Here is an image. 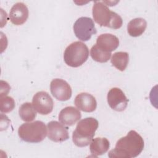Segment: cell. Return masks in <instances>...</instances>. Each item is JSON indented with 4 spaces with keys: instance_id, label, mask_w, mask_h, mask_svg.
<instances>
[{
    "instance_id": "9",
    "label": "cell",
    "mask_w": 158,
    "mask_h": 158,
    "mask_svg": "<svg viewBox=\"0 0 158 158\" xmlns=\"http://www.w3.org/2000/svg\"><path fill=\"white\" fill-rule=\"evenodd\" d=\"M107 99L110 107L118 112L124 110L128 102L124 93L118 88H111L107 93Z\"/></svg>"
},
{
    "instance_id": "11",
    "label": "cell",
    "mask_w": 158,
    "mask_h": 158,
    "mask_svg": "<svg viewBox=\"0 0 158 158\" xmlns=\"http://www.w3.org/2000/svg\"><path fill=\"white\" fill-rule=\"evenodd\" d=\"M10 22L15 25L24 23L28 17V9L23 2H17L11 7L9 15Z\"/></svg>"
},
{
    "instance_id": "17",
    "label": "cell",
    "mask_w": 158,
    "mask_h": 158,
    "mask_svg": "<svg viewBox=\"0 0 158 158\" xmlns=\"http://www.w3.org/2000/svg\"><path fill=\"white\" fill-rule=\"evenodd\" d=\"M110 62L113 66L120 71H124L129 62V55L127 52H115L110 59Z\"/></svg>"
},
{
    "instance_id": "2",
    "label": "cell",
    "mask_w": 158,
    "mask_h": 158,
    "mask_svg": "<svg viewBox=\"0 0 158 158\" xmlns=\"http://www.w3.org/2000/svg\"><path fill=\"white\" fill-rule=\"evenodd\" d=\"M94 20L101 26L113 29L120 28L123 24L122 17L111 11L103 1H95L92 9Z\"/></svg>"
},
{
    "instance_id": "3",
    "label": "cell",
    "mask_w": 158,
    "mask_h": 158,
    "mask_svg": "<svg viewBox=\"0 0 158 158\" xmlns=\"http://www.w3.org/2000/svg\"><path fill=\"white\" fill-rule=\"evenodd\" d=\"M98 121L93 117L80 120L73 131L72 141L78 147H85L91 143L98 128Z\"/></svg>"
},
{
    "instance_id": "8",
    "label": "cell",
    "mask_w": 158,
    "mask_h": 158,
    "mask_svg": "<svg viewBox=\"0 0 158 158\" xmlns=\"http://www.w3.org/2000/svg\"><path fill=\"white\" fill-rule=\"evenodd\" d=\"M50 89L52 96L60 101H67L72 96V91L70 86L62 79H53L50 83Z\"/></svg>"
},
{
    "instance_id": "13",
    "label": "cell",
    "mask_w": 158,
    "mask_h": 158,
    "mask_svg": "<svg viewBox=\"0 0 158 158\" xmlns=\"http://www.w3.org/2000/svg\"><path fill=\"white\" fill-rule=\"evenodd\" d=\"M81 117L80 110L73 107L68 106L62 109L59 114V122L67 126H72L76 123Z\"/></svg>"
},
{
    "instance_id": "19",
    "label": "cell",
    "mask_w": 158,
    "mask_h": 158,
    "mask_svg": "<svg viewBox=\"0 0 158 158\" xmlns=\"http://www.w3.org/2000/svg\"><path fill=\"white\" fill-rule=\"evenodd\" d=\"M90 54L94 60L98 62L104 63L109 60L112 54L111 52H107L101 50L96 44H94L91 49Z\"/></svg>"
},
{
    "instance_id": "16",
    "label": "cell",
    "mask_w": 158,
    "mask_h": 158,
    "mask_svg": "<svg viewBox=\"0 0 158 158\" xmlns=\"http://www.w3.org/2000/svg\"><path fill=\"white\" fill-rule=\"evenodd\" d=\"M147 27V22L143 18H135L131 20L127 25L128 33L133 37L141 35Z\"/></svg>"
},
{
    "instance_id": "10",
    "label": "cell",
    "mask_w": 158,
    "mask_h": 158,
    "mask_svg": "<svg viewBox=\"0 0 158 158\" xmlns=\"http://www.w3.org/2000/svg\"><path fill=\"white\" fill-rule=\"evenodd\" d=\"M47 130L48 138L54 142H63L69 138L67 128L57 121L49 122Z\"/></svg>"
},
{
    "instance_id": "5",
    "label": "cell",
    "mask_w": 158,
    "mask_h": 158,
    "mask_svg": "<svg viewBox=\"0 0 158 158\" xmlns=\"http://www.w3.org/2000/svg\"><path fill=\"white\" fill-rule=\"evenodd\" d=\"M89 56L87 46L81 41H75L65 49L64 60L65 64L72 67H78L83 64Z\"/></svg>"
},
{
    "instance_id": "14",
    "label": "cell",
    "mask_w": 158,
    "mask_h": 158,
    "mask_svg": "<svg viewBox=\"0 0 158 158\" xmlns=\"http://www.w3.org/2000/svg\"><path fill=\"white\" fill-rule=\"evenodd\" d=\"M96 44L101 50L107 52H111L119 46V40L112 34L104 33L97 38Z\"/></svg>"
},
{
    "instance_id": "6",
    "label": "cell",
    "mask_w": 158,
    "mask_h": 158,
    "mask_svg": "<svg viewBox=\"0 0 158 158\" xmlns=\"http://www.w3.org/2000/svg\"><path fill=\"white\" fill-rule=\"evenodd\" d=\"M73 31L76 37L83 41L89 40L93 35L97 33L93 19L87 17H81L75 21Z\"/></svg>"
},
{
    "instance_id": "4",
    "label": "cell",
    "mask_w": 158,
    "mask_h": 158,
    "mask_svg": "<svg viewBox=\"0 0 158 158\" xmlns=\"http://www.w3.org/2000/svg\"><path fill=\"white\" fill-rule=\"evenodd\" d=\"M46 134L47 128L44 123L40 120L23 123L18 129L20 138L27 143H40L44 140Z\"/></svg>"
},
{
    "instance_id": "20",
    "label": "cell",
    "mask_w": 158,
    "mask_h": 158,
    "mask_svg": "<svg viewBox=\"0 0 158 158\" xmlns=\"http://www.w3.org/2000/svg\"><path fill=\"white\" fill-rule=\"evenodd\" d=\"M0 110L3 113L11 112L15 107V101L10 96H0Z\"/></svg>"
},
{
    "instance_id": "12",
    "label": "cell",
    "mask_w": 158,
    "mask_h": 158,
    "mask_svg": "<svg viewBox=\"0 0 158 158\" xmlns=\"http://www.w3.org/2000/svg\"><path fill=\"white\" fill-rule=\"evenodd\" d=\"M74 103L78 109L86 112H92L97 107L95 98L88 93H81L77 95Z\"/></svg>"
},
{
    "instance_id": "15",
    "label": "cell",
    "mask_w": 158,
    "mask_h": 158,
    "mask_svg": "<svg viewBox=\"0 0 158 158\" xmlns=\"http://www.w3.org/2000/svg\"><path fill=\"white\" fill-rule=\"evenodd\" d=\"M110 147V143L106 138H96L90 143L89 149L91 153L94 156L98 157L106 153Z\"/></svg>"
},
{
    "instance_id": "18",
    "label": "cell",
    "mask_w": 158,
    "mask_h": 158,
    "mask_svg": "<svg viewBox=\"0 0 158 158\" xmlns=\"http://www.w3.org/2000/svg\"><path fill=\"white\" fill-rule=\"evenodd\" d=\"M19 114L21 119L25 122H31L36 116V110L30 102L22 104L19 109Z\"/></svg>"
},
{
    "instance_id": "21",
    "label": "cell",
    "mask_w": 158,
    "mask_h": 158,
    "mask_svg": "<svg viewBox=\"0 0 158 158\" xmlns=\"http://www.w3.org/2000/svg\"><path fill=\"white\" fill-rule=\"evenodd\" d=\"M1 94L0 96H6L10 89V87L9 85V84L6 81H1Z\"/></svg>"
},
{
    "instance_id": "1",
    "label": "cell",
    "mask_w": 158,
    "mask_h": 158,
    "mask_svg": "<svg viewBox=\"0 0 158 158\" xmlns=\"http://www.w3.org/2000/svg\"><path fill=\"white\" fill-rule=\"evenodd\" d=\"M143 148V138L136 131L130 130L117 141L115 148L109 152L108 156L110 158L135 157L140 154Z\"/></svg>"
},
{
    "instance_id": "7",
    "label": "cell",
    "mask_w": 158,
    "mask_h": 158,
    "mask_svg": "<svg viewBox=\"0 0 158 158\" xmlns=\"http://www.w3.org/2000/svg\"><path fill=\"white\" fill-rule=\"evenodd\" d=\"M32 104L35 109L41 115L50 114L54 107V102L51 96L46 91L37 92L33 97Z\"/></svg>"
}]
</instances>
